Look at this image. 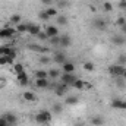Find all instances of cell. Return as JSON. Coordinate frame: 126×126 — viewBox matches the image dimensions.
<instances>
[{
    "label": "cell",
    "instance_id": "obj_46",
    "mask_svg": "<svg viewBox=\"0 0 126 126\" xmlns=\"http://www.w3.org/2000/svg\"><path fill=\"white\" fill-rule=\"evenodd\" d=\"M75 126H85V123H82V122H78V123H75Z\"/></svg>",
    "mask_w": 126,
    "mask_h": 126
},
{
    "label": "cell",
    "instance_id": "obj_47",
    "mask_svg": "<svg viewBox=\"0 0 126 126\" xmlns=\"http://www.w3.org/2000/svg\"><path fill=\"white\" fill-rule=\"evenodd\" d=\"M122 78H123V79H125V81H126V70H125V73L122 75Z\"/></svg>",
    "mask_w": 126,
    "mask_h": 126
},
{
    "label": "cell",
    "instance_id": "obj_33",
    "mask_svg": "<svg viewBox=\"0 0 126 126\" xmlns=\"http://www.w3.org/2000/svg\"><path fill=\"white\" fill-rule=\"evenodd\" d=\"M94 63L93 62H85L84 63V69H85V70H88V72H93V70H94Z\"/></svg>",
    "mask_w": 126,
    "mask_h": 126
},
{
    "label": "cell",
    "instance_id": "obj_43",
    "mask_svg": "<svg viewBox=\"0 0 126 126\" xmlns=\"http://www.w3.org/2000/svg\"><path fill=\"white\" fill-rule=\"evenodd\" d=\"M85 88L91 90V88H93V84H90V82H85Z\"/></svg>",
    "mask_w": 126,
    "mask_h": 126
},
{
    "label": "cell",
    "instance_id": "obj_39",
    "mask_svg": "<svg viewBox=\"0 0 126 126\" xmlns=\"http://www.w3.org/2000/svg\"><path fill=\"white\" fill-rule=\"evenodd\" d=\"M116 24H117L119 27H122V25H125V24H126V19L123 18V16H119V18H117V21H116Z\"/></svg>",
    "mask_w": 126,
    "mask_h": 126
},
{
    "label": "cell",
    "instance_id": "obj_44",
    "mask_svg": "<svg viewBox=\"0 0 126 126\" xmlns=\"http://www.w3.org/2000/svg\"><path fill=\"white\" fill-rule=\"evenodd\" d=\"M120 30H122V34H126V24H125V25H122V27H120Z\"/></svg>",
    "mask_w": 126,
    "mask_h": 126
},
{
    "label": "cell",
    "instance_id": "obj_34",
    "mask_svg": "<svg viewBox=\"0 0 126 126\" xmlns=\"http://www.w3.org/2000/svg\"><path fill=\"white\" fill-rule=\"evenodd\" d=\"M38 18H40L41 21H48V19H50V16L47 15V12H46V10H41V12L38 13Z\"/></svg>",
    "mask_w": 126,
    "mask_h": 126
},
{
    "label": "cell",
    "instance_id": "obj_23",
    "mask_svg": "<svg viewBox=\"0 0 126 126\" xmlns=\"http://www.w3.org/2000/svg\"><path fill=\"white\" fill-rule=\"evenodd\" d=\"M30 24H18L16 25V32H28Z\"/></svg>",
    "mask_w": 126,
    "mask_h": 126
},
{
    "label": "cell",
    "instance_id": "obj_9",
    "mask_svg": "<svg viewBox=\"0 0 126 126\" xmlns=\"http://www.w3.org/2000/svg\"><path fill=\"white\" fill-rule=\"evenodd\" d=\"M1 117H3L9 125H16V123H18V117H16V114H13V113H10V111L3 113Z\"/></svg>",
    "mask_w": 126,
    "mask_h": 126
},
{
    "label": "cell",
    "instance_id": "obj_42",
    "mask_svg": "<svg viewBox=\"0 0 126 126\" xmlns=\"http://www.w3.org/2000/svg\"><path fill=\"white\" fill-rule=\"evenodd\" d=\"M7 125H9V123H7V122H6V120L0 116V126H7Z\"/></svg>",
    "mask_w": 126,
    "mask_h": 126
},
{
    "label": "cell",
    "instance_id": "obj_25",
    "mask_svg": "<svg viewBox=\"0 0 126 126\" xmlns=\"http://www.w3.org/2000/svg\"><path fill=\"white\" fill-rule=\"evenodd\" d=\"M64 104H67V106H75V104H78V97H73V95L67 97V98L64 100Z\"/></svg>",
    "mask_w": 126,
    "mask_h": 126
},
{
    "label": "cell",
    "instance_id": "obj_29",
    "mask_svg": "<svg viewBox=\"0 0 126 126\" xmlns=\"http://www.w3.org/2000/svg\"><path fill=\"white\" fill-rule=\"evenodd\" d=\"M73 87H75L76 90H84V88H85V82L81 81V79H76L75 84H73Z\"/></svg>",
    "mask_w": 126,
    "mask_h": 126
},
{
    "label": "cell",
    "instance_id": "obj_3",
    "mask_svg": "<svg viewBox=\"0 0 126 126\" xmlns=\"http://www.w3.org/2000/svg\"><path fill=\"white\" fill-rule=\"evenodd\" d=\"M76 79L78 78L75 76V73H63V75H60V82L69 85V87H73V84H75Z\"/></svg>",
    "mask_w": 126,
    "mask_h": 126
},
{
    "label": "cell",
    "instance_id": "obj_21",
    "mask_svg": "<svg viewBox=\"0 0 126 126\" xmlns=\"http://www.w3.org/2000/svg\"><path fill=\"white\" fill-rule=\"evenodd\" d=\"M60 75H62V72H60L59 69H54V67H53V69L48 70V78H51V79H57Z\"/></svg>",
    "mask_w": 126,
    "mask_h": 126
},
{
    "label": "cell",
    "instance_id": "obj_32",
    "mask_svg": "<svg viewBox=\"0 0 126 126\" xmlns=\"http://www.w3.org/2000/svg\"><path fill=\"white\" fill-rule=\"evenodd\" d=\"M10 22H12V24H16V25L21 24V15H16V13L12 15V16H10Z\"/></svg>",
    "mask_w": 126,
    "mask_h": 126
},
{
    "label": "cell",
    "instance_id": "obj_16",
    "mask_svg": "<svg viewBox=\"0 0 126 126\" xmlns=\"http://www.w3.org/2000/svg\"><path fill=\"white\" fill-rule=\"evenodd\" d=\"M35 87L40 88V90H46L50 87V82H48V78L47 79H37L35 81Z\"/></svg>",
    "mask_w": 126,
    "mask_h": 126
},
{
    "label": "cell",
    "instance_id": "obj_31",
    "mask_svg": "<svg viewBox=\"0 0 126 126\" xmlns=\"http://www.w3.org/2000/svg\"><path fill=\"white\" fill-rule=\"evenodd\" d=\"M37 38L40 41H48V35L46 34V31H40V34L37 35Z\"/></svg>",
    "mask_w": 126,
    "mask_h": 126
},
{
    "label": "cell",
    "instance_id": "obj_19",
    "mask_svg": "<svg viewBox=\"0 0 126 126\" xmlns=\"http://www.w3.org/2000/svg\"><path fill=\"white\" fill-rule=\"evenodd\" d=\"M91 125H94V126H101V125H104V119L101 117V116H94V117H91Z\"/></svg>",
    "mask_w": 126,
    "mask_h": 126
},
{
    "label": "cell",
    "instance_id": "obj_36",
    "mask_svg": "<svg viewBox=\"0 0 126 126\" xmlns=\"http://www.w3.org/2000/svg\"><path fill=\"white\" fill-rule=\"evenodd\" d=\"M13 69H15V72H16V73L24 72V66H22L21 63H13Z\"/></svg>",
    "mask_w": 126,
    "mask_h": 126
},
{
    "label": "cell",
    "instance_id": "obj_2",
    "mask_svg": "<svg viewBox=\"0 0 126 126\" xmlns=\"http://www.w3.org/2000/svg\"><path fill=\"white\" fill-rule=\"evenodd\" d=\"M51 116H53L51 111H48V110H41V111L35 116V122H37V123H41V125H46V123H48V122L51 120Z\"/></svg>",
    "mask_w": 126,
    "mask_h": 126
},
{
    "label": "cell",
    "instance_id": "obj_13",
    "mask_svg": "<svg viewBox=\"0 0 126 126\" xmlns=\"http://www.w3.org/2000/svg\"><path fill=\"white\" fill-rule=\"evenodd\" d=\"M62 69H63V73H75V63L66 60L62 64Z\"/></svg>",
    "mask_w": 126,
    "mask_h": 126
},
{
    "label": "cell",
    "instance_id": "obj_5",
    "mask_svg": "<svg viewBox=\"0 0 126 126\" xmlns=\"http://www.w3.org/2000/svg\"><path fill=\"white\" fill-rule=\"evenodd\" d=\"M0 56H10L12 59L16 57V50L9 46H0Z\"/></svg>",
    "mask_w": 126,
    "mask_h": 126
},
{
    "label": "cell",
    "instance_id": "obj_11",
    "mask_svg": "<svg viewBox=\"0 0 126 126\" xmlns=\"http://www.w3.org/2000/svg\"><path fill=\"white\" fill-rule=\"evenodd\" d=\"M111 107L119 109V110H126V101L120 100V98H113L111 100Z\"/></svg>",
    "mask_w": 126,
    "mask_h": 126
},
{
    "label": "cell",
    "instance_id": "obj_30",
    "mask_svg": "<svg viewBox=\"0 0 126 126\" xmlns=\"http://www.w3.org/2000/svg\"><path fill=\"white\" fill-rule=\"evenodd\" d=\"M38 63H40V64H48V63H51V59H50L48 56H41V57L38 59Z\"/></svg>",
    "mask_w": 126,
    "mask_h": 126
},
{
    "label": "cell",
    "instance_id": "obj_22",
    "mask_svg": "<svg viewBox=\"0 0 126 126\" xmlns=\"http://www.w3.org/2000/svg\"><path fill=\"white\" fill-rule=\"evenodd\" d=\"M56 21H57V25H67V16H64V15H57L56 16Z\"/></svg>",
    "mask_w": 126,
    "mask_h": 126
},
{
    "label": "cell",
    "instance_id": "obj_27",
    "mask_svg": "<svg viewBox=\"0 0 126 126\" xmlns=\"http://www.w3.org/2000/svg\"><path fill=\"white\" fill-rule=\"evenodd\" d=\"M62 110H63V106L60 103H56V104H53V107H51V113H56V114L62 113Z\"/></svg>",
    "mask_w": 126,
    "mask_h": 126
},
{
    "label": "cell",
    "instance_id": "obj_1",
    "mask_svg": "<svg viewBox=\"0 0 126 126\" xmlns=\"http://www.w3.org/2000/svg\"><path fill=\"white\" fill-rule=\"evenodd\" d=\"M125 66L123 64H119V63H114V64H110L109 66V73L113 76V78H122V75L125 73Z\"/></svg>",
    "mask_w": 126,
    "mask_h": 126
},
{
    "label": "cell",
    "instance_id": "obj_37",
    "mask_svg": "<svg viewBox=\"0 0 126 126\" xmlns=\"http://www.w3.org/2000/svg\"><path fill=\"white\" fill-rule=\"evenodd\" d=\"M103 7H104V10H106V12H111V9H113V6H111V3H110V1L103 3Z\"/></svg>",
    "mask_w": 126,
    "mask_h": 126
},
{
    "label": "cell",
    "instance_id": "obj_7",
    "mask_svg": "<svg viewBox=\"0 0 126 126\" xmlns=\"http://www.w3.org/2000/svg\"><path fill=\"white\" fill-rule=\"evenodd\" d=\"M69 88H70L69 85H66V84L60 82V84H56V88H54L53 91L56 93V95H60V97H62V95H64L67 91H69Z\"/></svg>",
    "mask_w": 126,
    "mask_h": 126
},
{
    "label": "cell",
    "instance_id": "obj_35",
    "mask_svg": "<svg viewBox=\"0 0 126 126\" xmlns=\"http://www.w3.org/2000/svg\"><path fill=\"white\" fill-rule=\"evenodd\" d=\"M46 12H47V15H48L50 18H51V16H57V9H54V7H48Z\"/></svg>",
    "mask_w": 126,
    "mask_h": 126
},
{
    "label": "cell",
    "instance_id": "obj_45",
    "mask_svg": "<svg viewBox=\"0 0 126 126\" xmlns=\"http://www.w3.org/2000/svg\"><path fill=\"white\" fill-rule=\"evenodd\" d=\"M53 0H41V3H44V4H50Z\"/></svg>",
    "mask_w": 126,
    "mask_h": 126
},
{
    "label": "cell",
    "instance_id": "obj_28",
    "mask_svg": "<svg viewBox=\"0 0 126 126\" xmlns=\"http://www.w3.org/2000/svg\"><path fill=\"white\" fill-rule=\"evenodd\" d=\"M48 43H50L51 46H54V47H59L60 37H59V35H56V37H50V38H48Z\"/></svg>",
    "mask_w": 126,
    "mask_h": 126
},
{
    "label": "cell",
    "instance_id": "obj_15",
    "mask_svg": "<svg viewBox=\"0 0 126 126\" xmlns=\"http://www.w3.org/2000/svg\"><path fill=\"white\" fill-rule=\"evenodd\" d=\"M16 78H18V81H19V84H21V85H28V82H30L28 75L25 73V70H24V72H21V73H16Z\"/></svg>",
    "mask_w": 126,
    "mask_h": 126
},
{
    "label": "cell",
    "instance_id": "obj_8",
    "mask_svg": "<svg viewBox=\"0 0 126 126\" xmlns=\"http://www.w3.org/2000/svg\"><path fill=\"white\" fill-rule=\"evenodd\" d=\"M28 50L37 51V53H43V54H46V53L50 51L48 47H43V46H40V44H28Z\"/></svg>",
    "mask_w": 126,
    "mask_h": 126
},
{
    "label": "cell",
    "instance_id": "obj_6",
    "mask_svg": "<svg viewBox=\"0 0 126 126\" xmlns=\"http://www.w3.org/2000/svg\"><path fill=\"white\" fill-rule=\"evenodd\" d=\"M93 28L95 30H98V31H104L106 28H107V22H106V19H103V18H95L94 21H93Z\"/></svg>",
    "mask_w": 126,
    "mask_h": 126
},
{
    "label": "cell",
    "instance_id": "obj_10",
    "mask_svg": "<svg viewBox=\"0 0 126 126\" xmlns=\"http://www.w3.org/2000/svg\"><path fill=\"white\" fill-rule=\"evenodd\" d=\"M66 60H67V59H66V53H64V51H54V54H53V62L54 63L63 64Z\"/></svg>",
    "mask_w": 126,
    "mask_h": 126
},
{
    "label": "cell",
    "instance_id": "obj_20",
    "mask_svg": "<svg viewBox=\"0 0 126 126\" xmlns=\"http://www.w3.org/2000/svg\"><path fill=\"white\" fill-rule=\"evenodd\" d=\"M15 59H12L10 56H0V66H4V64H12Z\"/></svg>",
    "mask_w": 126,
    "mask_h": 126
},
{
    "label": "cell",
    "instance_id": "obj_14",
    "mask_svg": "<svg viewBox=\"0 0 126 126\" xmlns=\"http://www.w3.org/2000/svg\"><path fill=\"white\" fill-rule=\"evenodd\" d=\"M110 41H111L114 46H123V44H125V37H123L122 34H116V35H113V37L110 38Z\"/></svg>",
    "mask_w": 126,
    "mask_h": 126
},
{
    "label": "cell",
    "instance_id": "obj_48",
    "mask_svg": "<svg viewBox=\"0 0 126 126\" xmlns=\"http://www.w3.org/2000/svg\"><path fill=\"white\" fill-rule=\"evenodd\" d=\"M7 126H15V125H7Z\"/></svg>",
    "mask_w": 126,
    "mask_h": 126
},
{
    "label": "cell",
    "instance_id": "obj_17",
    "mask_svg": "<svg viewBox=\"0 0 126 126\" xmlns=\"http://www.w3.org/2000/svg\"><path fill=\"white\" fill-rule=\"evenodd\" d=\"M44 31H46V34L48 35V38H50V37H56V35H59V30H57L56 27H53V25L46 27V28H44Z\"/></svg>",
    "mask_w": 126,
    "mask_h": 126
},
{
    "label": "cell",
    "instance_id": "obj_38",
    "mask_svg": "<svg viewBox=\"0 0 126 126\" xmlns=\"http://www.w3.org/2000/svg\"><path fill=\"white\" fill-rule=\"evenodd\" d=\"M117 63H119V64H125L126 63V54H120V56L117 57Z\"/></svg>",
    "mask_w": 126,
    "mask_h": 126
},
{
    "label": "cell",
    "instance_id": "obj_40",
    "mask_svg": "<svg viewBox=\"0 0 126 126\" xmlns=\"http://www.w3.org/2000/svg\"><path fill=\"white\" fill-rule=\"evenodd\" d=\"M66 6H67V1L66 0H60L59 1V7H66Z\"/></svg>",
    "mask_w": 126,
    "mask_h": 126
},
{
    "label": "cell",
    "instance_id": "obj_12",
    "mask_svg": "<svg viewBox=\"0 0 126 126\" xmlns=\"http://www.w3.org/2000/svg\"><path fill=\"white\" fill-rule=\"evenodd\" d=\"M70 44H72V40H70V37L69 35H60V43H59V47H62V48H67V47H70Z\"/></svg>",
    "mask_w": 126,
    "mask_h": 126
},
{
    "label": "cell",
    "instance_id": "obj_26",
    "mask_svg": "<svg viewBox=\"0 0 126 126\" xmlns=\"http://www.w3.org/2000/svg\"><path fill=\"white\" fill-rule=\"evenodd\" d=\"M24 98L27 100V101H35L37 100V95L31 93V91H27V93H24Z\"/></svg>",
    "mask_w": 126,
    "mask_h": 126
},
{
    "label": "cell",
    "instance_id": "obj_18",
    "mask_svg": "<svg viewBox=\"0 0 126 126\" xmlns=\"http://www.w3.org/2000/svg\"><path fill=\"white\" fill-rule=\"evenodd\" d=\"M40 31H41V27H40V25H37V24H30V30H28V32H30L31 35L37 37V35L40 34Z\"/></svg>",
    "mask_w": 126,
    "mask_h": 126
},
{
    "label": "cell",
    "instance_id": "obj_41",
    "mask_svg": "<svg viewBox=\"0 0 126 126\" xmlns=\"http://www.w3.org/2000/svg\"><path fill=\"white\" fill-rule=\"evenodd\" d=\"M119 7H120V9H126V0H120Z\"/></svg>",
    "mask_w": 126,
    "mask_h": 126
},
{
    "label": "cell",
    "instance_id": "obj_24",
    "mask_svg": "<svg viewBox=\"0 0 126 126\" xmlns=\"http://www.w3.org/2000/svg\"><path fill=\"white\" fill-rule=\"evenodd\" d=\"M35 78L37 79H47L48 78V72H46V70H37L35 72Z\"/></svg>",
    "mask_w": 126,
    "mask_h": 126
},
{
    "label": "cell",
    "instance_id": "obj_4",
    "mask_svg": "<svg viewBox=\"0 0 126 126\" xmlns=\"http://www.w3.org/2000/svg\"><path fill=\"white\" fill-rule=\"evenodd\" d=\"M15 34H16V30H15V28H10V27H4V28H0V38H1V40H7V38H12Z\"/></svg>",
    "mask_w": 126,
    "mask_h": 126
}]
</instances>
